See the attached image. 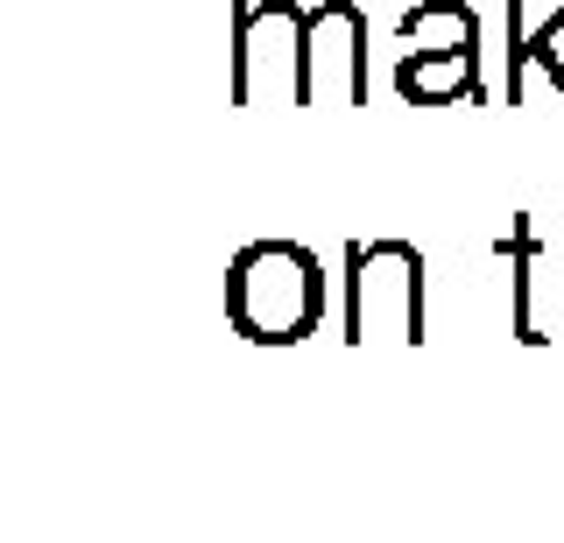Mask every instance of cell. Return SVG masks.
Wrapping results in <instances>:
<instances>
[{"label":"cell","instance_id":"cell-1","mask_svg":"<svg viewBox=\"0 0 564 543\" xmlns=\"http://www.w3.org/2000/svg\"><path fill=\"white\" fill-rule=\"evenodd\" d=\"M226 311L254 346H296L311 339L317 311H325V283H317V261L290 240H254L240 248L234 275H226Z\"/></svg>","mask_w":564,"mask_h":543},{"label":"cell","instance_id":"cell-2","mask_svg":"<svg viewBox=\"0 0 564 543\" xmlns=\"http://www.w3.org/2000/svg\"><path fill=\"white\" fill-rule=\"evenodd\" d=\"M395 85L416 107H452V99H480V22L458 0H416L402 14V64Z\"/></svg>","mask_w":564,"mask_h":543}]
</instances>
